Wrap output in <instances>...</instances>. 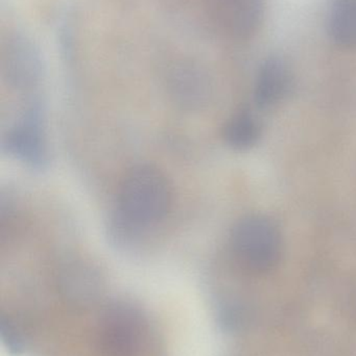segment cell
I'll list each match as a JSON object with an SVG mask.
<instances>
[{
	"label": "cell",
	"instance_id": "1",
	"mask_svg": "<svg viewBox=\"0 0 356 356\" xmlns=\"http://www.w3.org/2000/svg\"><path fill=\"white\" fill-rule=\"evenodd\" d=\"M171 199L169 180L157 167L134 166L119 188V225L132 232L161 221L171 209Z\"/></svg>",
	"mask_w": 356,
	"mask_h": 356
},
{
	"label": "cell",
	"instance_id": "2",
	"mask_svg": "<svg viewBox=\"0 0 356 356\" xmlns=\"http://www.w3.org/2000/svg\"><path fill=\"white\" fill-rule=\"evenodd\" d=\"M230 243L238 263L253 273L271 271L281 257V234L274 222L263 216H248L238 221Z\"/></svg>",
	"mask_w": 356,
	"mask_h": 356
},
{
	"label": "cell",
	"instance_id": "3",
	"mask_svg": "<svg viewBox=\"0 0 356 356\" xmlns=\"http://www.w3.org/2000/svg\"><path fill=\"white\" fill-rule=\"evenodd\" d=\"M2 150L33 169L45 168L48 148L42 125L41 110L31 106L21 121L2 137Z\"/></svg>",
	"mask_w": 356,
	"mask_h": 356
},
{
	"label": "cell",
	"instance_id": "4",
	"mask_svg": "<svg viewBox=\"0 0 356 356\" xmlns=\"http://www.w3.org/2000/svg\"><path fill=\"white\" fill-rule=\"evenodd\" d=\"M1 73L4 81L13 89L24 91L35 87L43 74L39 49L24 35H10L2 49Z\"/></svg>",
	"mask_w": 356,
	"mask_h": 356
},
{
	"label": "cell",
	"instance_id": "5",
	"mask_svg": "<svg viewBox=\"0 0 356 356\" xmlns=\"http://www.w3.org/2000/svg\"><path fill=\"white\" fill-rule=\"evenodd\" d=\"M140 340V323L131 307L114 305L100 323V345L105 356H134Z\"/></svg>",
	"mask_w": 356,
	"mask_h": 356
},
{
	"label": "cell",
	"instance_id": "6",
	"mask_svg": "<svg viewBox=\"0 0 356 356\" xmlns=\"http://www.w3.org/2000/svg\"><path fill=\"white\" fill-rule=\"evenodd\" d=\"M167 79L169 95L183 110L199 111L208 102V79L196 65L187 62L173 65Z\"/></svg>",
	"mask_w": 356,
	"mask_h": 356
},
{
	"label": "cell",
	"instance_id": "7",
	"mask_svg": "<svg viewBox=\"0 0 356 356\" xmlns=\"http://www.w3.org/2000/svg\"><path fill=\"white\" fill-rule=\"evenodd\" d=\"M206 3L215 24L235 38L252 33L263 10V0H206Z\"/></svg>",
	"mask_w": 356,
	"mask_h": 356
},
{
	"label": "cell",
	"instance_id": "8",
	"mask_svg": "<svg viewBox=\"0 0 356 356\" xmlns=\"http://www.w3.org/2000/svg\"><path fill=\"white\" fill-rule=\"evenodd\" d=\"M63 296L77 305H88L96 300L102 289L98 270L82 259H73L63 266L58 277Z\"/></svg>",
	"mask_w": 356,
	"mask_h": 356
},
{
	"label": "cell",
	"instance_id": "9",
	"mask_svg": "<svg viewBox=\"0 0 356 356\" xmlns=\"http://www.w3.org/2000/svg\"><path fill=\"white\" fill-rule=\"evenodd\" d=\"M290 72L282 58L271 56L261 65L255 83L254 99L259 108H270L286 95Z\"/></svg>",
	"mask_w": 356,
	"mask_h": 356
},
{
	"label": "cell",
	"instance_id": "10",
	"mask_svg": "<svg viewBox=\"0 0 356 356\" xmlns=\"http://www.w3.org/2000/svg\"><path fill=\"white\" fill-rule=\"evenodd\" d=\"M332 39L343 47H356V0H336L330 17Z\"/></svg>",
	"mask_w": 356,
	"mask_h": 356
},
{
	"label": "cell",
	"instance_id": "11",
	"mask_svg": "<svg viewBox=\"0 0 356 356\" xmlns=\"http://www.w3.org/2000/svg\"><path fill=\"white\" fill-rule=\"evenodd\" d=\"M258 123L248 111L236 113L226 123L223 136L226 143L234 149L244 150L252 147L259 138Z\"/></svg>",
	"mask_w": 356,
	"mask_h": 356
},
{
	"label": "cell",
	"instance_id": "12",
	"mask_svg": "<svg viewBox=\"0 0 356 356\" xmlns=\"http://www.w3.org/2000/svg\"><path fill=\"white\" fill-rule=\"evenodd\" d=\"M0 337L6 350L13 355H19L24 350V340L16 323L6 316L0 319Z\"/></svg>",
	"mask_w": 356,
	"mask_h": 356
}]
</instances>
